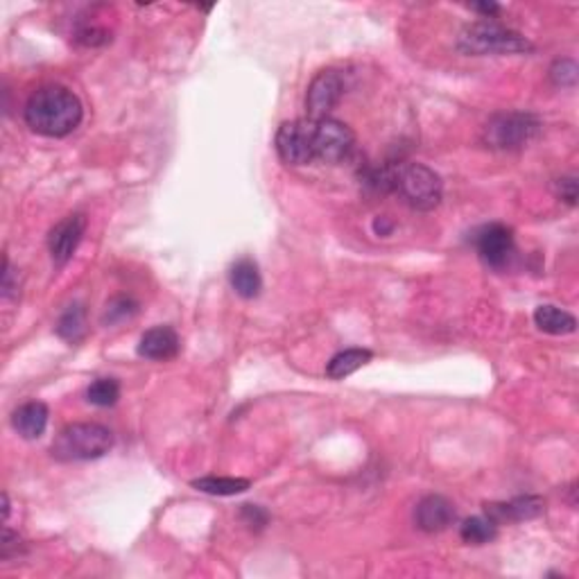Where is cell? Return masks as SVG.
I'll use <instances>...</instances> for the list:
<instances>
[{
    "mask_svg": "<svg viewBox=\"0 0 579 579\" xmlns=\"http://www.w3.org/2000/svg\"><path fill=\"white\" fill-rule=\"evenodd\" d=\"M84 109L79 98L66 87H42L25 105V123L33 132L48 138H64L79 127Z\"/></svg>",
    "mask_w": 579,
    "mask_h": 579,
    "instance_id": "obj_1",
    "label": "cell"
},
{
    "mask_svg": "<svg viewBox=\"0 0 579 579\" xmlns=\"http://www.w3.org/2000/svg\"><path fill=\"white\" fill-rule=\"evenodd\" d=\"M114 448V433L100 424H70L52 442L51 453L60 462L100 460Z\"/></svg>",
    "mask_w": 579,
    "mask_h": 579,
    "instance_id": "obj_2",
    "label": "cell"
},
{
    "mask_svg": "<svg viewBox=\"0 0 579 579\" xmlns=\"http://www.w3.org/2000/svg\"><path fill=\"white\" fill-rule=\"evenodd\" d=\"M460 51L464 55H516L529 52L532 43L516 30L505 28L496 21H478L466 25L460 34Z\"/></svg>",
    "mask_w": 579,
    "mask_h": 579,
    "instance_id": "obj_3",
    "label": "cell"
},
{
    "mask_svg": "<svg viewBox=\"0 0 579 579\" xmlns=\"http://www.w3.org/2000/svg\"><path fill=\"white\" fill-rule=\"evenodd\" d=\"M397 191L415 210H434L442 204L444 182L424 163H406L397 168Z\"/></svg>",
    "mask_w": 579,
    "mask_h": 579,
    "instance_id": "obj_4",
    "label": "cell"
},
{
    "mask_svg": "<svg viewBox=\"0 0 579 579\" xmlns=\"http://www.w3.org/2000/svg\"><path fill=\"white\" fill-rule=\"evenodd\" d=\"M538 129H541V123H538L537 116L511 111V114H500L489 120V125L484 127V143L491 150H520L532 138H537Z\"/></svg>",
    "mask_w": 579,
    "mask_h": 579,
    "instance_id": "obj_5",
    "label": "cell"
},
{
    "mask_svg": "<svg viewBox=\"0 0 579 579\" xmlns=\"http://www.w3.org/2000/svg\"><path fill=\"white\" fill-rule=\"evenodd\" d=\"M311 120V118H308ZM356 147L351 127L342 120H313V154L322 163H342Z\"/></svg>",
    "mask_w": 579,
    "mask_h": 579,
    "instance_id": "obj_6",
    "label": "cell"
},
{
    "mask_svg": "<svg viewBox=\"0 0 579 579\" xmlns=\"http://www.w3.org/2000/svg\"><path fill=\"white\" fill-rule=\"evenodd\" d=\"M278 156L287 165H306L315 161L313 154V120H290L283 123L276 132Z\"/></svg>",
    "mask_w": 579,
    "mask_h": 579,
    "instance_id": "obj_7",
    "label": "cell"
},
{
    "mask_svg": "<svg viewBox=\"0 0 579 579\" xmlns=\"http://www.w3.org/2000/svg\"><path fill=\"white\" fill-rule=\"evenodd\" d=\"M344 96V78L340 70L326 69L313 78L306 93V111L311 120L331 118V111L340 105Z\"/></svg>",
    "mask_w": 579,
    "mask_h": 579,
    "instance_id": "obj_8",
    "label": "cell"
},
{
    "mask_svg": "<svg viewBox=\"0 0 579 579\" xmlns=\"http://www.w3.org/2000/svg\"><path fill=\"white\" fill-rule=\"evenodd\" d=\"M87 215L70 213L52 227L51 236H48V249H51L52 260L57 265H66L73 258L84 233H87Z\"/></svg>",
    "mask_w": 579,
    "mask_h": 579,
    "instance_id": "obj_9",
    "label": "cell"
},
{
    "mask_svg": "<svg viewBox=\"0 0 579 579\" xmlns=\"http://www.w3.org/2000/svg\"><path fill=\"white\" fill-rule=\"evenodd\" d=\"M475 249L489 267H502L514 254V233L500 222L487 224L475 233Z\"/></svg>",
    "mask_w": 579,
    "mask_h": 579,
    "instance_id": "obj_10",
    "label": "cell"
},
{
    "mask_svg": "<svg viewBox=\"0 0 579 579\" xmlns=\"http://www.w3.org/2000/svg\"><path fill=\"white\" fill-rule=\"evenodd\" d=\"M455 516L457 514L453 502L448 498L439 496V493H433V496H425L424 500H419L415 511L416 525L428 534L444 532L446 528H451L455 523Z\"/></svg>",
    "mask_w": 579,
    "mask_h": 579,
    "instance_id": "obj_11",
    "label": "cell"
},
{
    "mask_svg": "<svg viewBox=\"0 0 579 579\" xmlns=\"http://www.w3.org/2000/svg\"><path fill=\"white\" fill-rule=\"evenodd\" d=\"M179 349H182V340L173 326H154L143 333L141 342H138V356L145 360L165 362L177 358Z\"/></svg>",
    "mask_w": 579,
    "mask_h": 579,
    "instance_id": "obj_12",
    "label": "cell"
},
{
    "mask_svg": "<svg viewBox=\"0 0 579 579\" xmlns=\"http://www.w3.org/2000/svg\"><path fill=\"white\" fill-rule=\"evenodd\" d=\"M546 509V502L538 496H518L509 502H491L487 505V516L496 525L507 520H529L537 518Z\"/></svg>",
    "mask_w": 579,
    "mask_h": 579,
    "instance_id": "obj_13",
    "label": "cell"
},
{
    "mask_svg": "<svg viewBox=\"0 0 579 579\" xmlns=\"http://www.w3.org/2000/svg\"><path fill=\"white\" fill-rule=\"evenodd\" d=\"M48 406L42 401L23 403L19 410L12 415V425L23 439H39L48 428Z\"/></svg>",
    "mask_w": 579,
    "mask_h": 579,
    "instance_id": "obj_14",
    "label": "cell"
},
{
    "mask_svg": "<svg viewBox=\"0 0 579 579\" xmlns=\"http://www.w3.org/2000/svg\"><path fill=\"white\" fill-rule=\"evenodd\" d=\"M229 281L236 290L238 297L242 299H256L263 290V278H260L258 265L251 258H240L233 263L231 272H229Z\"/></svg>",
    "mask_w": 579,
    "mask_h": 579,
    "instance_id": "obj_15",
    "label": "cell"
},
{
    "mask_svg": "<svg viewBox=\"0 0 579 579\" xmlns=\"http://www.w3.org/2000/svg\"><path fill=\"white\" fill-rule=\"evenodd\" d=\"M371 358H374V353L369 349H344L338 356L331 358V362L326 365V376L333 380H342L347 376L356 374L358 369H362Z\"/></svg>",
    "mask_w": 579,
    "mask_h": 579,
    "instance_id": "obj_16",
    "label": "cell"
},
{
    "mask_svg": "<svg viewBox=\"0 0 579 579\" xmlns=\"http://www.w3.org/2000/svg\"><path fill=\"white\" fill-rule=\"evenodd\" d=\"M534 322L547 335H568L574 333V329H577L574 315L556 306H538L537 313H534Z\"/></svg>",
    "mask_w": 579,
    "mask_h": 579,
    "instance_id": "obj_17",
    "label": "cell"
},
{
    "mask_svg": "<svg viewBox=\"0 0 579 579\" xmlns=\"http://www.w3.org/2000/svg\"><path fill=\"white\" fill-rule=\"evenodd\" d=\"M57 335L66 342H79L87 335V311L82 304H70L57 322Z\"/></svg>",
    "mask_w": 579,
    "mask_h": 579,
    "instance_id": "obj_18",
    "label": "cell"
},
{
    "mask_svg": "<svg viewBox=\"0 0 579 579\" xmlns=\"http://www.w3.org/2000/svg\"><path fill=\"white\" fill-rule=\"evenodd\" d=\"M192 487L197 491L210 493V496H238L251 487L245 478H218V475H206V478L192 480Z\"/></svg>",
    "mask_w": 579,
    "mask_h": 579,
    "instance_id": "obj_19",
    "label": "cell"
},
{
    "mask_svg": "<svg viewBox=\"0 0 579 579\" xmlns=\"http://www.w3.org/2000/svg\"><path fill=\"white\" fill-rule=\"evenodd\" d=\"M498 534V525L493 523L489 516H473V518H466L460 528L462 541L469 543V546H484V543L493 541Z\"/></svg>",
    "mask_w": 579,
    "mask_h": 579,
    "instance_id": "obj_20",
    "label": "cell"
},
{
    "mask_svg": "<svg viewBox=\"0 0 579 579\" xmlns=\"http://www.w3.org/2000/svg\"><path fill=\"white\" fill-rule=\"evenodd\" d=\"M120 398V383L116 378H98L87 389V401L98 407L116 406Z\"/></svg>",
    "mask_w": 579,
    "mask_h": 579,
    "instance_id": "obj_21",
    "label": "cell"
},
{
    "mask_svg": "<svg viewBox=\"0 0 579 579\" xmlns=\"http://www.w3.org/2000/svg\"><path fill=\"white\" fill-rule=\"evenodd\" d=\"M136 313H138V304L134 302L132 297H125V294H120V297H114L105 306V313H102V324L105 326L123 324V322L132 320Z\"/></svg>",
    "mask_w": 579,
    "mask_h": 579,
    "instance_id": "obj_22",
    "label": "cell"
},
{
    "mask_svg": "<svg viewBox=\"0 0 579 579\" xmlns=\"http://www.w3.org/2000/svg\"><path fill=\"white\" fill-rule=\"evenodd\" d=\"M75 39H78L82 46L96 48V46H105V43H109L111 33L98 23H82L78 28V33H75Z\"/></svg>",
    "mask_w": 579,
    "mask_h": 579,
    "instance_id": "obj_23",
    "label": "cell"
},
{
    "mask_svg": "<svg viewBox=\"0 0 579 579\" xmlns=\"http://www.w3.org/2000/svg\"><path fill=\"white\" fill-rule=\"evenodd\" d=\"M577 73L579 69L573 60H556L550 69V79L556 87H574Z\"/></svg>",
    "mask_w": 579,
    "mask_h": 579,
    "instance_id": "obj_24",
    "label": "cell"
},
{
    "mask_svg": "<svg viewBox=\"0 0 579 579\" xmlns=\"http://www.w3.org/2000/svg\"><path fill=\"white\" fill-rule=\"evenodd\" d=\"M240 518H242V523L247 525V528L254 529V532H260V529H263L265 525H267L269 514L260 505H242Z\"/></svg>",
    "mask_w": 579,
    "mask_h": 579,
    "instance_id": "obj_25",
    "label": "cell"
},
{
    "mask_svg": "<svg viewBox=\"0 0 579 579\" xmlns=\"http://www.w3.org/2000/svg\"><path fill=\"white\" fill-rule=\"evenodd\" d=\"M555 191H556V195L565 201V204H570V206L577 204V177H573V174H570V177L556 179Z\"/></svg>",
    "mask_w": 579,
    "mask_h": 579,
    "instance_id": "obj_26",
    "label": "cell"
},
{
    "mask_svg": "<svg viewBox=\"0 0 579 579\" xmlns=\"http://www.w3.org/2000/svg\"><path fill=\"white\" fill-rule=\"evenodd\" d=\"M16 294H19V285H14V269H12L10 260L5 258V263H3V299L10 302Z\"/></svg>",
    "mask_w": 579,
    "mask_h": 579,
    "instance_id": "obj_27",
    "label": "cell"
},
{
    "mask_svg": "<svg viewBox=\"0 0 579 579\" xmlns=\"http://www.w3.org/2000/svg\"><path fill=\"white\" fill-rule=\"evenodd\" d=\"M19 534H14L10 528H5V532H3V543H0V556H3V559H10L12 555H19Z\"/></svg>",
    "mask_w": 579,
    "mask_h": 579,
    "instance_id": "obj_28",
    "label": "cell"
},
{
    "mask_svg": "<svg viewBox=\"0 0 579 579\" xmlns=\"http://www.w3.org/2000/svg\"><path fill=\"white\" fill-rule=\"evenodd\" d=\"M469 7L473 12H478V14H482V19H489V21H491L496 14H500V5H496V3H473V5Z\"/></svg>",
    "mask_w": 579,
    "mask_h": 579,
    "instance_id": "obj_29",
    "label": "cell"
},
{
    "mask_svg": "<svg viewBox=\"0 0 579 579\" xmlns=\"http://www.w3.org/2000/svg\"><path fill=\"white\" fill-rule=\"evenodd\" d=\"M3 518H5V523L10 518V496L7 493H3Z\"/></svg>",
    "mask_w": 579,
    "mask_h": 579,
    "instance_id": "obj_30",
    "label": "cell"
}]
</instances>
